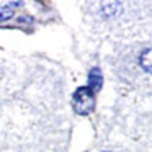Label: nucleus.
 <instances>
[{
    "label": "nucleus",
    "mask_w": 152,
    "mask_h": 152,
    "mask_svg": "<svg viewBox=\"0 0 152 152\" xmlns=\"http://www.w3.org/2000/svg\"><path fill=\"white\" fill-rule=\"evenodd\" d=\"M13 17V8L7 7H0V21H5V20H10Z\"/></svg>",
    "instance_id": "39448f33"
},
{
    "label": "nucleus",
    "mask_w": 152,
    "mask_h": 152,
    "mask_svg": "<svg viewBox=\"0 0 152 152\" xmlns=\"http://www.w3.org/2000/svg\"><path fill=\"white\" fill-rule=\"evenodd\" d=\"M141 67L145 72H151V49L149 48L141 54Z\"/></svg>",
    "instance_id": "20e7f679"
},
{
    "label": "nucleus",
    "mask_w": 152,
    "mask_h": 152,
    "mask_svg": "<svg viewBox=\"0 0 152 152\" xmlns=\"http://www.w3.org/2000/svg\"><path fill=\"white\" fill-rule=\"evenodd\" d=\"M72 106L79 115H90L95 108V93L88 87H79L72 96Z\"/></svg>",
    "instance_id": "f257e3e1"
},
{
    "label": "nucleus",
    "mask_w": 152,
    "mask_h": 152,
    "mask_svg": "<svg viewBox=\"0 0 152 152\" xmlns=\"http://www.w3.org/2000/svg\"><path fill=\"white\" fill-rule=\"evenodd\" d=\"M119 12H121V5L116 4V2H110V4H105L102 8V13L105 15V17H115V15H118Z\"/></svg>",
    "instance_id": "7ed1b4c3"
},
{
    "label": "nucleus",
    "mask_w": 152,
    "mask_h": 152,
    "mask_svg": "<svg viewBox=\"0 0 152 152\" xmlns=\"http://www.w3.org/2000/svg\"><path fill=\"white\" fill-rule=\"evenodd\" d=\"M88 82H90V87L88 88L92 92H96V90L102 88V83H103V77H102V72H100L98 67H93L88 74Z\"/></svg>",
    "instance_id": "f03ea898"
}]
</instances>
